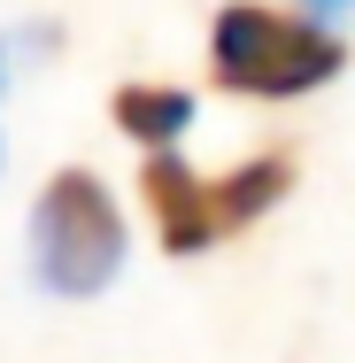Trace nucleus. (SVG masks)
I'll list each match as a JSON object with an SVG mask.
<instances>
[{"label":"nucleus","mask_w":355,"mask_h":363,"mask_svg":"<svg viewBox=\"0 0 355 363\" xmlns=\"http://www.w3.org/2000/svg\"><path fill=\"white\" fill-rule=\"evenodd\" d=\"M317 8H348V0H317Z\"/></svg>","instance_id":"5"},{"label":"nucleus","mask_w":355,"mask_h":363,"mask_svg":"<svg viewBox=\"0 0 355 363\" xmlns=\"http://www.w3.org/2000/svg\"><path fill=\"white\" fill-rule=\"evenodd\" d=\"M140 186H147V217L162 232V247L170 255H201L216 240L247 232L255 217H271V201L293 186V155L271 147V155H255V162H240L224 178H193L170 147H147Z\"/></svg>","instance_id":"1"},{"label":"nucleus","mask_w":355,"mask_h":363,"mask_svg":"<svg viewBox=\"0 0 355 363\" xmlns=\"http://www.w3.org/2000/svg\"><path fill=\"white\" fill-rule=\"evenodd\" d=\"M348 47L301 16H278L263 0H224L209 23V70L224 93H247V101H293L325 77H340Z\"/></svg>","instance_id":"2"},{"label":"nucleus","mask_w":355,"mask_h":363,"mask_svg":"<svg viewBox=\"0 0 355 363\" xmlns=\"http://www.w3.org/2000/svg\"><path fill=\"white\" fill-rule=\"evenodd\" d=\"M116 124L140 147H178L193 124V93L178 85H116Z\"/></svg>","instance_id":"4"},{"label":"nucleus","mask_w":355,"mask_h":363,"mask_svg":"<svg viewBox=\"0 0 355 363\" xmlns=\"http://www.w3.org/2000/svg\"><path fill=\"white\" fill-rule=\"evenodd\" d=\"M31 263H39V286L47 294H101L124 271V217H116V194L93 178V170H55L39 186V209H31Z\"/></svg>","instance_id":"3"}]
</instances>
